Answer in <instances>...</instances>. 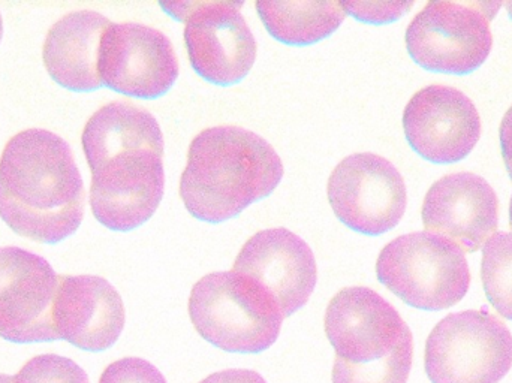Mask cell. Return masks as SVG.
Masks as SVG:
<instances>
[{
  "instance_id": "obj_16",
  "label": "cell",
  "mask_w": 512,
  "mask_h": 383,
  "mask_svg": "<svg viewBox=\"0 0 512 383\" xmlns=\"http://www.w3.org/2000/svg\"><path fill=\"white\" fill-rule=\"evenodd\" d=\"M125 321V304L110 282L98 276H60L53 303L57 339L83 351H105L119 340Z\"/></svg>"
},
{
  "instance_id": "obj_7",
  "label": "cell",
  "mask_w": 512,
  "mask_h": 383,
  "mask_svg": "<svg viewBox=\"0 0 512 383\" xmlns=\"http://www.w3.org/2000/svg\"><path fill=\"white\" fill-rule=\"evenodd\" d=\"M502 3L429 2L406 30V48L427 71L471 74L493 47L490 23Z\"/></svg>"
},
{
  "instance_id": "obj_6",
  "label": "cell",
  "mask_w": 512,
  "mask_h": 383,
  "mask_svg": "<svg viewBox=\"0 0 512 383\" xmlns=\"http://www.w3.org/2000/svg\"><path fill=\"white\" fill-rule=\"evenodd\" d=\"M426 373L432 383H499L512 367V336L487 310L453 313L426 343Z\"/></svg>"
},
{
  "instance_id": "obj_18",
  "label": "cell",
  "mask_w": 512,
  "mask_h": 383,
  "mask_svg": "<svg viewBox=\"0 0 512 383\" xmlns=\"http://www.w3.org/2000/svg\"><path fill=\"white\" fill-rule=\"evenodd\" d=\"M256 11L267 32L288 45H312L328 38L345 21L342 2L258 0Z\"/></svg>"
},
{
  "instance_id": "obj_2",
  "label": "cell",
  "mask_w": 512,
  "mask_h": 383,
  "mask_svg": "<svg viewBox=\"0 0 512 383\" xmlns=\"http://www.w3.org/2000/svg\"><path fill=\"white\" fill-rule=\"evenodd\" d=\"M86 192L71 147L45 129L18 132L0 158V217L21 237L56 244L84 217Z\"/></svg>"
},
{
  "instance_id": "obj_3",
  "label": "cell",
  "mask_w": 512,
  "mask_h": 383,
  "mask_svg": "<svg viewBox=\"0 0 512 383\" xmlns=\"http://www.w3.org/2000/svg\"><path fill=\"white\" fill-rule=\"evenodd\" d=\"M282 177L280 156L264 138L239 126H215L189 147L180 198L195 219L221 223L267 198Z\"/></svg>"
},
{
  "instance_id": "obj_8",
  "label": "cell",
  "mask_w": 512,
  "mask_h": 383,
  "mask_svg": "<svg viewBox=\"0 0 512 383\" xmlns=\"http://www.w3.org/2000/svg\"><path fill=\"white\" fill-rule=\"evenodd\" d=\"M159 5L185 23L189 62L204 80L233 86L254 68L256 41L240 12L242 2L194 0Z\"/></svg>"
},
{
  "instance_id": "obj_28",
  "label": "cell",
  "mask_w": 512,
  "mask_h": 383,
  "mask_svg": "<svg viewBox=\"0 0 512 383\" xmlns=\"http://www.w3.org/2000/svg\"><path fill=\"white\" fill-rule=\"evenodd\" d=\"M3 33V23H2V15H0V39H2Z\"/></svg>"
},
{
  "instance_id": "obj_15",
  "label": "cell",
  "mask_w": 512,
  "mask_h": 383,
  "mask_svg": "<svg viewBox=\"0 0 512 383\" xmlns=\"http://www.w3.org/2000/svg\"><path fill=\"white\" fill-rule=\"evenodd\" d=\"M421 216L427 232L474 253L498 231V196L477 174H448L427 192Z\"/></svg>"
},
{
  "instance_id": "obj_1",
  "label": "cell",
  "mask_w": 512,
  "mask_h": 383,
  "mask_svg": "<svg viewBox=\"0 0 512 383\" xmlns=\"http://www.w3.org/2000/svg\"><path fill=\"white\" fill-rule=\"evenodd\" d=\"M92 173L90 207L113 231H132L158 210L164 196V137L149 111L116 101L99 108L81 135Z\"/></svg>"
},
{
  "instance_id": "obj_29",
  "label": "cell",
  "mask_w": 512,
  "mask_h": 383,
  "mask_svg": "<svg viewBox=\"0 0 512 383\" xmlns=\"http://www.w3.org/2000/svg\"><path fill=\"white\" fill-rule=\"evenodd\" d=\"M510 226L512 229V196H511V204H510Z\"/></svg>"
},
{
  "instance_id": "obj_27",
  "label": "cell",
  "mask_w": 512,
  "mask_h": 383,
  "mask_svg": "<svg viewBox=\"0 0 512 383\" xmlns=\"http://www.w3.org/2000/svg\"><path fill=\"white\" fill-rule=\"evenodd\" d=\"M505 8H507L508 14H510V17L512 18V2L504 3Z\"/></svg>"
},
{
  "instance_id": "obj_21",
  "label": "cell",
  "mask_w": 512,
  "mask_h": 383,
  "mask_svg": "<svg viewBox=\"0 0 512 383\" xmlns=\"http://www.w3.org/2000/svg\"><path fill=\"white\" fill-rule=\"evenodd\" d=\"M11 383H90L78 364L59 355H38L27 361Z\"/></svg>"
},
{
  "instance_id": "obj_24",
  "label": "cell",
  "mask_w": 512,
  "mask_h": 383,
  "mask_svg": "<svg viewBox=\"0 0 512 383\" xmlns=\"http://www.w3.org/2000/svg\"><path fill=\"white\" fill-rule=\"evenodd\" d=\"M200 383H267L259 373L254 370H224V372L210 375Z\"/></svg>"
},
{
  "instance_id": "obj_17",
  "label": "cell",
  "mask_w": 512,
  "mask_h": 383,
  "mask_svg": "<svg viewBox=\"0 0 512 383\" xmlns=\"http://www.w3.org/2000/svg\"><path fill=\"white\" fill-rule=\"evenodd\" d=\"M111 21L95 11H75L60 18L45 38L42 59L48 75L72 92L102 86L98 72L102 36Z\"/></svg>"
},
{
  "instance_id": "obj_5",
  "label": "cell",
  "mask_w": 512,
  "mask_h": 383,
  "mask_svg": "<svg viewBox=\"0 0 512 383\" xmlns=\"http://www.w3.org/2000/svg\"><path fill=\"white\" fill-rule=\"evenodd\" d=\"M379 282L415 309H450L463 300L471 271L465 253L432 232L400 235L379 253Z\"/></svg>"
},
{
  "instance_id": "obj_25",
  "label": "cell",
  "mask_w": 512,
  "mask_h": 383,
  "mask_svg": "<svg viewBox=\"0 0 512 383\" xmlns=\"http://www.w3.org/2000/svg\"><path fill=\"white\" fill-rule=\"evenodd\" d=\"M501 150L504 156L505 167L512 180V105L505 113L501 123Z\"/></svg>"
},
{
  "instance_id": "obj_22",
  "label": "cell",
  "mask_w": 512,
  "mask_h": 383,
  "mask_svg": "<svg viewBox=\"0 0 512 383\" xmlns=\"http://www.w3.org/2000/svg\"><path fill=\"white\" fill-rule=\"evenodd\" d=\"M99 383H167V381L149 361L129 357L110 364L102 373Z\"/></svg>"
},
{
  "instance_id": "obj_26",
  "label": "cell",
  "mask_w": 512,
  "mask_h": 383,
  "mask_svg": "<svg viewBox=\"0 0 512 383\" xmlns=\"http://www.w3.org/2000/svg\"><path fill=\"white\" fill-rule=\"evenodd\" d=\"M12 378L8 375H0V383H11Z\"/></svg>"
},
{
  "instance_id": "obj_14",
  "label": "cell",
  "mask_w": 512,
  "mask_h": 383,
  "mask_svg": "<svg viewBox=\"0 0 512 383\" xmlns=\"http://www.w3.org/2000/svg\"><path fill=\"white\" fill-rule=\"evenodd\" d=\"M231 271L264 289L285 319L307 303L318 280L312 249L285 228L264 229L252 235Z\"/></svg>"
},
{
  "instance_id": "obj_9",
  "label": "cell",
  "mask_w": 512,
  "mask_h": 383,
  "mask_svg": "<svg viewBox=\"0 0 512 383\" xmlns=\"http://www.w3.org/2000/svg\"><path fill=\"white\" fill-rule=\"evenodd\" d=\"M324 327L334 361L348 366L381 363L414 349V337L399 312L364 286L342 289L331 298Z\"/></svg>"
},
{
  "instance_id": "obj_4",
  "label": "cell",
  "mask_w": 512,
  "mask_h": 383,
  "mask_svg": "<svg viewBox=\"0 0 512 383\" xmlns=\"http://www.w3.org/2000/svg\"><path fill=\"white\" fill-rule=\"evenodd\" d=\"M189 316L204 340L239 354L270 348L285 319L264 289L234 271H219L198 280L189 297Z\"/></svg>"
},
{
  "instance_id": "obj_12",
  "label": "cell",
  "mask_w": 512,
  "mask_h": 383,
  "mask_svg": "<svg viewBox=\"0 0 512 383\" xmlns=\"http://www.w3.org/2000/svg\"><path fill=\"white\" fill-rule=\"evenodd\" d=\"M60 276L41 256L0 247V337L12 343L57 340L53 303Z\"/></svg>"
},
{
  "instance_id": "obj_19",
  "label": "cell",
  "mask_w": 512,
  "mask_h": 383,
  "mask_svg": "<svg viewBox=\"0 0 512 383\" xmlns=\"http://www.w3.org/2000/svg\"><path fill=\"white\" fill-rule=\"evenodd\" d=\"M481 279L496 312L512 321V232H496L483 250Z\"/></svg>"
},
{
  "instance_id": "obj_13",
  "label": "cell",
  "mask_w": 512,
  "mask_h": 383,
  "mask_svg": "<svg viewBox=\"0 0 512 383\" xmlns=\"http://www.w3.org/2000/svg\"><path fill=\"white\" fill-rule=\"evenodd\" d=\"M403 129L409 146L433 164L465 159L481 137V117L474 102L450 86L418 90L406 105Z\"/></svg>"
},
{
  "instance_id": "obj_11",
  "label": "cell",
  "mask_w": 512,
  "mask_h": 383,
  "mask_svg": "<svg viewBox=\"0 0 512 383\" xmlns=\"http://www.w3.org/2000/svg\"><path fill=\"white\" fill-rule=\"evenodd\" d=\"M179 71L176 50L161 30L138 23H111L105 30L98 59L102 86L156 99L174 86Z\"/></svg>"
},
{
  "instance_id": "obj_10",
  "label": "cell",
  "mask_w": 512,
  "mask_h": 383,
  "mask_svg": "<svg viewBox=\"0 0 512 383\" xmlns=\"http://www.w3.org/2000/svg\"><path fill=\"white\" fill-rule=\"evenodd\" d=\"M327 195L337 219L364 235L396 228L408 204L402 174L373 153L343 159L328 179Z\"/></svg>"
},
{
  "instance_id": "obj_20",
  "label": "cell",
  "mask_w": 512,
  "mask_h": 383,
  "mask_svg": "<svg viewBox=\"0 0 512 383\" xmlns=\"http://www.w3.org/2000/svg\"><path fill=\"white\" fill-rule=\"evenodd\" d=\"M414 361V349L400 352L381 363L348 366L334 361L333 383H406Z\"/></svg>"
},
{
  "instance_id": "obj_23",
  "label": "cell",
  "mask_w": 512,
  "mask_h": 383,
  "mask_svg": "<svg viewBox=\"0 0 512 383\" xmlns=\"http://www.w3.org/2000/svg\"><path fill=\"white\" fill-rule=\"evenodd\" d=\"M346 14L370 24H387L399 20L414 2H342Z\"/></svg>"
}]
</instances>
